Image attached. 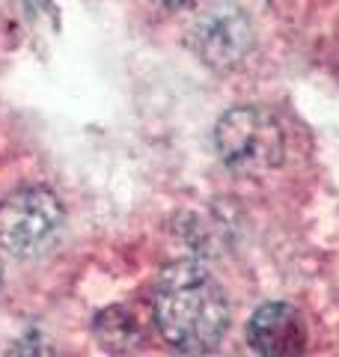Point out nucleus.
Masks as SVG:
<instances>
[{
    "instance_id": "7",
    "label": "nucleus",
    "mask_w": 339,
    "mask_h": 357,
    "mask_svg": "<svg viewBox=\"0 0 339 357\" xmlns=\"http://www.w3.org/2000/svg\"><path fill=\"white\" fill-rule=\"evenodd\" d=\"M6 357H56V354H54L51 345L45 342L42 333L30 331V333H24L21 340L13 342V349H9Z\"/></svg>"
},
{
    "instance_id": "9",
    "label": "nucleus",
    "mask_w": 339,
    "mask_h": 357,
    "mask_svg": "<svg viewBox=\"0 0 339 357\" xmlns=\"http://www.w3.org/2000/svg\"><path fill=\"white\" fill-rule=\"evenodd\" d=\"M0 289H3V265H0Z\"/></svg>"
},
{
    "instance_id": "4",
    "label": "nucleus",
    "mask_w": 339,
    "mask_h": 357,
    "mask_svg": "<svg viewBox=\"0 0 339 357\" xmlns=\"http://www.w3.org/2000/svg\"><path fill=\"white\" fill-rule=\"evenodd\" d=\"M190 42L202 63L214 66V69H229V66L241 63L247 51L253 48L250 18L244 15L241 6L226 3V0L209 3L194 21Z\"/></svg>"
},
{
    "instance_id": "6",
    "label": "nucleus",
    "mask_w": 339,
    "mask_h": 357,
    "mask_svg": "<svg viewBox=\"0 0 339 357\" xmlns=\"http://www.w3.org/2000/svg\"><path fill=\"white\" fill-rule=\"evenodd\" d=\"M93 337L110 354H137L149 340V331L134 307L113 304L93 319Z\"/></svg>"
},
{
    "instance_id": "2",
    "label": "nucleus",
    "mask_w": 339,
    "mask_h": 357,
    "mask_svg": "<svg viewBox=\"0 0 339 357\" xmlns=\"http://www.w3.org/2000/svg\"><path fill=\"white\" fill-rule=\"evenodd\" d=\"M214 149L235 173L262 176L277 170L286 155V134L268 107L239 105L214 126Z\"/></svg>"
},
{
    "instance_id": "3",
    "label": "nucleus",
    "mask_w": 339,
    "mask_h": 357,
    "mask_svg": "<svg viewBox=\"0 0 339 357\" xmlns=\"http://www.w3.org/2000/svg\"><path fill=\"white\" fill-rule=\"evenodd\" d=\"M66 211L48 188H21L0 203V250L27 259L39 256L63 232Z\"/></svg>"
},
{
    "instance_id": "8",
    "label": "nucleus",
    "mask_w": 339,
    "mask_h": 357,
    "mask_svg": "<svg viewBox=\"0 0 339 357\" xmlns=\"http://www.w3.org/2000/svg\"><path fill=\"white\" fill-rule=\"evenodd\" d=\"M158 6H167V9H182V6H190L194 0H152Z\"/></svg>"
},
{
    "instance_id": "5",
    "label": "nucleus",
    "mask_w": 339,
    "mask_h": 357,
    "mask_svg": "<svg viewBox=\"0 0 339 357\" xmlns=\"http://www.w3.org/2000/svg\"><path fill=\"white\" fill-rule=\"evenodd\" d=\"M247 342L259 357H303L307 351V321L301 310L286 301L259 307L247 321Z\"/></svg>"
},
{
    "instance_id": "1",
    "label": "nucleus",
    "mask_w": 339,
    "mask_h": 357,
    "mask_svg": "<svg viewBox=\"0 0 339 357\" xmlns=\"http://www.w3.org/2000/svg\"><path fill=\"white\" fill-rule=\"evenodd\" d=\"M155 325L179 354H209L229 331V301L218 280L197 262L167 265L155 286Z\"/></svg>"
}]
</instances>
